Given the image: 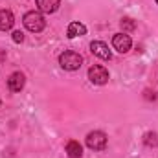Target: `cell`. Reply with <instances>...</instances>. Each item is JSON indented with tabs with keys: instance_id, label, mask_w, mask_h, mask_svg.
<instances>
[{
	"instance_id": "6da1fadb",
	"label": "cell",
	"mask_w": 158,
	"mask_h": 158,
	"mask_svg": "<svg viewBox=\"0 0 158 158\" xmlns=\"http://www.w3.org/2000/svg\"><path fill=\"white\" fill-rule=\"evenodd\" d=\"M59 64H61V68H64L68 72H74V70L81 68L83 57H81V53L74 52V50H66V52H63L59 55Z\"/></svg>"
},
{
	"instance_id": "7a4b0ae2",
	"label": "cell",
	"mask_w": 158,
	"mask_h": 158,
	"mask_svg": "<svg viewBox=\"0 0 158 158\" xmlns=\"http://www.w3.org/2000/svg\"><path fill=\"white\" fill-rule=\"evenodd\" d=\"M22 22H24L26 30L31 31V33H39V31L44 30V26H46V20H44L42 13H39V11H28L24 15Z\"/></svg>"
},
{
	"instance_id": "3957f363",
	"label": "cell",
	"mask_w": 158,
	"mask_h": 158,
	"mask_svg": "<svg viewBox=\"0 0 158 158\" xmlns=\"http://www.w3.org/2000/svg\"><path fill=\"white\" fill-rule=\"evenodd\" d=\"M86 147L92 151H103L107 147V134L101 131H92L86 134Z\"/></svg>"
},
{
	"instance_id": "277c9868",
	"label": "cell",
	"mask_w": 158,
	"mask_h": 158,
	"mask_svg": "<svg viewBox=\"0 0 158 158\" xmlns=\"http://www.w3.org/2000/svg\"><path fill=\"white\" fill-rule=\"evenodd\" d=\"M88 79L94 85H105L109 83V70L101 64H94L88 68Z\"/></svg>"
},
{
	"instance_id": "5b68a950",
	"label": "cell",
	"mask_w": 158,
	"mask_h": 158,
	"mask_svg": "<svg viewBox=\"0 0 158 158\" xmlns=\"http://www.w3.org/2000/svg\"><path fill=\"white\" fill-rule=\"evenodd\" d=\"M90 52H92L96 57L103 59V61H110V59H112V52L109 50V46H107L103 40H94V42H90Z\"/></svg>"
},
{
	"instance_id": "8992f818",
	"label": "cell",
	"mask_w": 158,
	"mask_h": 158,
	"mask_svg": "<svg viewBox=\"0 0 158 158\" xmlns=\"http://www.w3.org/2000/svg\"><path fill=\"white\" fill-rule=\"evenodd\" d=\"M112 46H114V50H118L119 53H127L131 50V46H132V39L127 33H116L112 37Z\"/></svg>"
},
{
	"instance_id": "52a82bcc",
	"label": "cell",
	"mask_w": 158,
	"mask_h": 158,
	"mask_svg": "<svg viewBox=\"0 0 158 158\" xmlns=\"http://www.w3.org/2000/svg\"><path fill=\"white\" fill-rule=\"evenodd\" d=\"M24 85H26V77L20 72H13L7 79V86H9L11 92H20L24 88Z\"/></svg>"
},
{
	"instance_id": "ba28073f",
	"label": "cell",
	"mask_w": 158,
	"mask_h": 158,
	"mask_svg": "<svg viewBox=\"0 0 158 158\" xmlns=\"http://www.w3.org/2000/svg\"><path fill=\"white\" fill-rule=\"evenodd\" d=\"M15 24V17L9 9H0V31H7L11 30Z\"/></svg>"
},
{
	"instance_id": "9c48e42d",
	"label": "cell",
	"mask_w": 158,
	"mask_h": 158,
	"mask_svg": "<svg viewBox=\"0 0 158 158\" xmlns=\"http://www.w3.org/2000/svg\"><path fill=\"white\" fill-rule=\"evenodd\" d=\"M61 6V0H37V9L50 15V13H55Z\"/></svg>"
},
{
	"instance_id": "30bf717a",
	"label": "cell",
	"mask_w": 158,
	"mask_h": 158,
	"mask_svg": "<svg viewBox=\"0 0 158 158\" xmlns=\"http://www.w3.org/2000/svg\"><path fill=\"white\" fill-rule=\"evenodd\" d=\"M81 35H86V26L81 22H70V26L66 30V37L74 39V37H81Z\"/></svg>"
},
{
	"instance_id": "8fae6325",
	"label": "cell",
	"mask_w": 158,
	"mask_h": 158,
	"mask_svg": "<svg viewBox=\"0 0 158 158\" xmlns=\"http://www.w3.org/2000/svg\"><path fill=\"white\" fill-rule=\"evenodd\" d=\"M66 155H68L70 158H81V155H83L81 143L76 142V140H70V142L66 143Z\"/></svg>"
},
{
	"instance_id": "7c38bea8",
	"label": "cell",
	"mask_w": 158,
	"mask_h": 158,
	"mask_svg": "<svg viewBox=\"0 0 158 158\" xmlns=\"http://www.w3.org/2000/svg\"><path fill=\"white\" fill-rule=\"evenodd\" d=\"M119 26H121L123 33H127V31H134V30H136V22H134L132 19H129V17L121 19V20H119Z\"/></svg>"
},
{
	"instance_id": "4fadbf2b",
	"label": "cell",
	"mask_w": 158,
	"mask_h": 158,
	"mask_svg": "<svg viewBox=\"0 0 158 158\" xmlns=\"http://www.w3.org/2000/svg\"><path fill=\"white\" fill-rule=\"evenodd\" d=\"M143 143L147 145V147H156L158 145V134L156 132H145L143 134Z\"/></svg>"
},
{
	"instance_id": "5bb4252c",
	"label": "cell",
	"mask_w": 158,
	"mask_h": 158,
	"mask_svg": "<svg viewBox=\"0 0 158 158\" xmlns=\"http://www.w3.org/2000/svg\"><path fill=\"white\" fill-rule=\"evenodd\" d=\"M22 40H24V33H22V31H13V42L19 44V42H22Z\"/></svg>"
},
{
	"instance_id": "9a60e30c",
	"label": "cell",
	"mask_w": 158,
	"mask_h": 158,
	"mask_svg": "<svg viewBox=\"0 0 158 158\" xmlns=\"http://www.w3.org/2000/svg\"><path fill=\"white\" fill-rule=\"evenodd\" d=\"M145 98H147V99H156L155 92H151V90H145Z\"/></svg>"
},
{
	"instance_id": "2e32d148",
	"label": "cell",
	"mask_w": 158,
	"mask_h": 158,
	"mask_svg": "<svg viewBox=\"0 0 158 158\" xmlns=\"http://www.w3.org/2000/svg\"><path fill=\"white\" fill-rule=\"evenodd\" d=\"M0 105H2V101H0Z\"/></svg>"
},
{
	"instance_id": "e0dca14e",
	"label": "cell",
	"mask_w": 158,
	"mask_h": 158,
	"mask_svg": "<svg viewBox=\"0 0 158 158\" xmlns=\"http://www.w3.org/2000/svg\"><path fill=\"white\" fill-rule=\"evenodd\" d=\"M156 4H158V0H156Z\"/></svg>"
}]
</instances>
